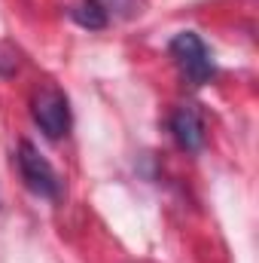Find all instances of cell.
<instances>
[{"instance_id":"6da1fadb","label":"cell","mask_w":259,"mask_h":263,"mask_svg":"<svg viewBox=\"0 0 259 263\" xmlns=\"http://www.w3.org/2000/svg\"><path fill=\"white\" fill-rule=\"evenodd\" d=\"M168 52L174 59V65L180 67V73L192 83V86H204L213 80L217 65H213V55L207 49V43L195 34V31H180L171 43H168Z\"/></svg>"},{"instance_id":"7a4b0ae2","label":"cell","mask_w":259,"mask_h":263,"mask_svg":"<svg viewBox=\"0 0 259 263\" xmlns=\"http://www.w3.org/2000/svg\"><path fill=\"white\" fill-rule=\"evenodd\" d=\"M31 117L37 123V129L43 132L46 138H61L70 129V104H67V95L52 86V83H43L34 89L31 95Z\"/></svg>"},{"instance_id":"3957f363","label":"cell","mask_w":259,"mask_h":263,"mask_svg":"<svg viewBox=\"0 0 259 263\" xmlns=\"http://www.w3.org/2000/svg\"><path fill=\"white\" fill-rule=\"evenodd\" d=\"M15 162H18V175H21V181H25V187H28L31 193H37L40 199H58L61 196L58 172L52 168V162H49L31 141H21V144H18Z\"/></svg>"},{"instance_id":"277c9868","label":"cell","mask_w":259,"mask_h":263,"mask_svg":"<svg viewBox=\"0 0 259 263\" xmlns=\"http://www.w3.org/2000/svg\"><path fill=\"white\" fill-rule=\"evenodd\" d=\"M143 0H82L76 6V22L85 28H107L113 22L131 18L134 12H140Z\"/></svg>"},{"instance_id":"5b68a950","label":"cell","mask_w":259,"mask_h":263,"mask_svg":"<svg viewBox=\"0 0 259 263\" xmlns=\"http://www.w3.org/2000/svg\"><path fill=\"white\" fill-rule=\"evenodd\" d=\"M171 132H174V138H177V144L183 150H201V144H204V123H201V117H198L195 107L174 110Z\"/></svg>"}]
</instances>
